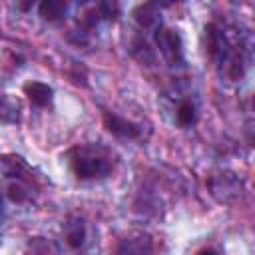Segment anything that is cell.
<instances>
[{"mask_svg": "<svg viewBox=\"0 0 255 255\" xmlns=\"http://www.w3.org/2000/svg\"><path fill=\"white\" fill-rule=\"evenodd\" d=\"M72 169L78 179H98L110 175L112 163L92 147H76L72 151Z\"/></svg>", "mask_w": 255, "mask_h": 255, "instance_id": "1", "label": "cell"}, {"mask_svg": "<svg viewBox=\"0 0 255 255\" xmlns=\"http://www.w3.org/2000/svg\"><path fill=\"white\" fill-rule=\"evenodd\" d=\"M155 42H157L161 54H163L171 64L183 60V56H181V54H183V52H181V38H179L177 32L161 28V30H157V34H155Z\"/></svg>", "mask_w": 255, "mask_h": 255, "instance_id": "2", "label": "cell"}, {"mask_svg": "<svg viewBox=\"0 0 255 255\" xmlns=\"http://www.w3.org/2000/svg\"><path fill=\"white\" fill-rule=\"evenodd\" d=\"M104 126L110 133H114L116 137H122V139H133L139 133V128L133 122H128L126 118L110 114V112L104 116Z\"/></svg>", "mask_w": 255, "mask_h": 255, "instance_id": "3", "label": "cell"}, {"mask_svg": "<svg viewBox=\"0 0 255 255\" xmlns=\"http://www.w3.org/2000/svg\"><path fill=\"white\" fill-rule=\"evenodd\" d=\"M149 253H151V241L147 235L126 237L116 249V255H149Z\"/></svg>", "mask_w": 255, "mask_h": 255, "instance_id": "4", "label": "cell"}, {"mask_svg": "<svg viewBox=\"0 0 255 255\" xmlns=\"http://www.w3.org/2000/svg\"><path fill=\"white\" fill-rule=\"evenodd\" d=\"M24 94L38 108L50 106L52 98H54V90L48 84H44V82H28V84H24Z\"/></svg>", "mask_w": 255, "mask_h": 255, "instance_id": "5", "label": "cell"}, {"mask_svg": "<svg viewBox=\"0 0 255 255\" xmlns=\"http://www.w3.org/2000/svg\"><path fill=\"white\" fill-rule=\"evenodd\" d=\"M26 169H28V165H26L24 157L14 155V153L0 155V173H4L6 177H20Z\"/></svg>", "mask_w": 255, "mask_h": 255, "instance_id": "6", "label": "cell"}, {"mask_svg": "<svg viewBox=\"0 0 255 255\" xmlns=\"http://www.w3.org/2000/svg\"><path fill=\"white\" fill-rule=\"evenodd\" d=\"M38 10H40V16H42L44 20L56 22V20L64 18V14H66V10H68V4H66L64 0H44V2L38 6Z\"/></svg>", "mask_w": 255, "mask_h": 255, "instance_id": "7", "label": "cell"}, {"mask_svg": "<svg viewBox=\"0 0 255 255\" xmlns=\"http://www.w3.org/2000/svg\"><path fill=\"white\" fill-rule=\"evenodd\" d=\"M0 120L8 122V124H16L20 120V106L18 102H14L8 94L0 92Z\"/></svg>", "mask_w": 255, "mask_h": 255, "instance_id": "8", "label": "cell"}, {"mask_svg": "<svg viewBox=\"0 0 255 255\" xmlns=\"http://www.w3.org/2000/svg\"><path fill=\"white\" fill-rule=\"evenodd\" d=\"M84 237H86L84 221H82V219L72 221V223H70V227H68V231H66V243H68L72 249H78V247H82Z\"/></svg>", "mask_w": 255, "mask_h": 255, "instance_id": "9", "label": "cell"}, {"mask_svg": "<svg viewBox=\"0 0 255 255\" xmlns=\"http://www.w3.org/2000/svg\"><path fill=\"white\" fill-rule=\"evenodd\" d=\"M193 122H195V108H193V104L191 102L179 104V108H177V124L181 128H187Z\"/></svg>", "mask_w": 255, "mask_h": 255, "instance_id": "10", "label": "cell"}, {"mask_svg": "<svg viewBox=\"0 0 255 255\" xmlns=\"http://www.w3.org/2000/svg\"><path fill=\"white\" fill-rule=\"evenodd\" d=\"M155 4H141L137 10H135V20L141 24V26H149L155 18Z\"/></svg>", "mask_w": 255, "mask_h": 255, "instance_id": "11", "label": "cell"}, {"mask_svg": "<svg viewBox=\"0 0 255 255\" xmlns=\"http://www.w3.org/2000/svg\"><path fill=\"white\" fill-rule=\"evenodd\" d=\"M8 193H10V197H12V201H24L26 199V191H24V187H20V185H10L8 187Z\"/></svg>", "mask_w": 255, "mask_h": 255, "instance_id": "12", "label": "cell"}, {"mask_svg": "<svg viewBox=\"0 0 255 255\" xmlns=\"http://www.w3.org/2000/svg\"><path fill=\"white\" fill-rule=\"evenodd\" d=\"M197 255H217L215 251H211V249H203V251H199Z\"/></svg>", "mask_w": 255, "mask_h": 255, "instance_id": "13", "label": "cell"}, {"mask_svg": "<svg viewBox=\"0 0 255 255\" xmlns=\"http://www.w3.org/2000/svg\"><path fill=\"white\" fill-rule=\"evenodd\" d=\"M0 209H2V199H0Z\"/></svg>", "mask_w": 255, "mask_h": 255, "instance_id": "14", "label": "cell"}]
</instances>
